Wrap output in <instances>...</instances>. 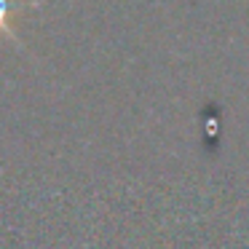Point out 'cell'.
Returning <instances> with one entry per match:
<instances>
[{
	"mask_svg": "<svg viewBox=\"0 0 249 249\" xmlns=\"http://www.w3.org/2000/svg\"><path fill=\"white\" fill-rule=\"evenodd\" d=\"M22 0H0V33H11V14H17Z\"/></svg>",
	"mask_w": 249,
	"mask_h": 249,
	"instance_id": "obj_1",
	"label": "cell"
}]
</instances>
